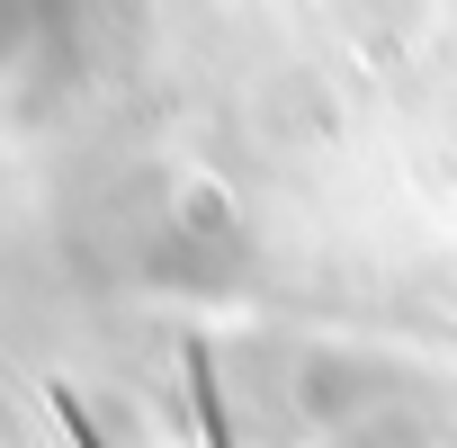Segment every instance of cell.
I'll return each instance as SVG.
<instances>
[{
  "mask_svg": "<svg viewBox=\"0 0 457 448\" xmlns=\"http://www.w3.org/2000/svg\"><path fill=\"white\" fill-rule=\"evenodd\" d=\"M179 377H188L197 439H206V448H234V421H224V394H215V359H206V341H188V350H179Z\"/></svg>",
  "mask_w": 457,
  "mask_h": 448,
  "instance_id": "6da1fadb",
  "label": "cell"
},
{
  "mask_svg": "<svg viewBox=\"0 0 457 448\" xmlns=\"http://www.w3.org/2000/svg\"><path fill=\"white\" fill-rule=\"evenodd\" d=\"M54 421L72 430V448H108V439L90 430V412H81V394H63V386H54Z\"/></svg>",
  "mask_w": 457,
  "mask_h": 448,
  "instance_id": "7a4b0ae2",
  "label": "cell"
}]
</instances>
